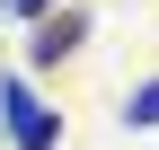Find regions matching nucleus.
I'll return each instance as SVG.
<instances>
[{
	"instance_id": "nucleus-1",
	"label": "nucleus",
	"mask_w": 159,
	"mask_h": 150,
	"mask_svg": "<svg viewBox=\"0 0 159 150\" xmlns=\"http://www.w3.org/2000/svg\"><path fill=\"white\" fill-rule=\"evenodd\" d=\"M0 124H9V141H18V150H62V115H53V106L18 80V71L0 80Z\"/></svg>"
},
{
	"instance_id": "nucleus-2",
	"label": "nucleus",
	"mask_w": 159,
	"mask_h": 150,
	"mask_svg": "<svg viewBox=\"0 0 159 150\" xmlns=\"http://www.w3.org/2000/svg\"><path fill=\"white\" fill-rule=\"evenodd\" d=\"M80 35H89V27H80V18L62 9V18H44V27H35V44H27V53H35V62H62V53L80 44Z\"/></svg>"
},
{
	"instance_id": "nucleus-3",
	"label": "nucleus",
	"mask_w": 159,
	"mask_h": 150,
	"mask_svg": "<svg viewBox=\"0 0 159 150\" xmlns=\"http://www.w3.org/2000/svg\"><path fill=\"white\" fill-rule=\"evenodd\" d=\"M124 124H142V133L159 124V80H142V88H133V97H124Z\"/></svg>"
},
{
	"instance_id": "nucleus-4",
	"label": "nucleus",
	"mask_w": 159,
	"mask_h": 150,
	"mask_svg": "<svg viewBox=\"0 0 159 150\" xmlns=\"http://www.w3.org/2000/svg\"><path fill=\"white\" fill-rule=\"evenodd\" d=\"M0 9H9V18H44L53 0H0Z\"/></svg>"
}]
</instances>
